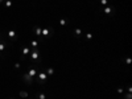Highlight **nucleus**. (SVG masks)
I'll return each instance as SVG.
<instances>
[{
	"label": "nucleus",
	"instance_id": "f257e3e1",
	"mask_svg": "<svg viewBox=\"0 0 132 99\" xmlns=\"http://www.w3.org/2000/svg\"><path fill=\"white\" fill-rule=\"evenodd\" d=\"M31 61L36 65H40L41 62V56H40V50L38 49H31Z\"/></svg>",
	"mask_w": 132,
	"mask_h": 99
},
{
	"label": "nucleus",
	"instance_id": "f03ea898",
	"mask_svg": "<svg viewBox=\"0 0 132 99\" xmlns=\"http://www.w3.org/2000/svg\"><path fill=\"white\" fill-rule=\"evenodd\" d=\"M34 79H36V82H38L40 85H45V82L48 81V74L45 73V71H41L40 70L37 73V75L34 77Z\"/></svg>",
	"mask_w": 132,
	"mask_h": 99
},
{
	"label": "nucleus",
	"instance_id": "7ed1b4c3",
	"mask_svg": "<svg viewBox=\"0 0 132 99\" xmlns=\"http://www.w3.org/2000/svg\"><path fill=\"white\" fill-rule=\"evenodd\" d=\"M54 34V28H45V29H42V33H41V42L42 41H45L49 36H53Z\"/></svg>",
	"mask_w": 132,
	"mask_h": 99
},
{
	"label": "nucleus",
	"instance_id": "20e7f679",
	"mask_svg": "<svg viewBox=\"0 0 132 99\" xmlns=\"http://www.w3.org/2000/svg\"><path fill=\"white\" fill-rule=\"evenodd\" d=\"M100 11H102L104 15H108V16H110V15H114V13H115V7H111V5H110V7H102Z\"/></svg>",
	"mask_w": 132,
	"mask_h": 99
},
{
	"label": "nucleus",
	"instance_id": "39448f33",
	"mask_svg": "<svg viewBox=\"0 0 132 99\" xmlns=\"http://www.w3.org/2000/svg\"><path fill=\"white\" fill-rule=\"evenodd\" d=\"M7 36H8V38L11 40V41H16L17 40V36H19V34H17V32L15 31V29H11V31H8V33H7Z\"/></svg>",
	"mask_w": 132,
	"mask_h": 99
},
{
	"label": "nucleus",
	"instance_id": "423d86ee",
	"mask_svg": "<svg viewBox=\"0 0 132 99\" xmlns=\"http://www.w3.org/2000/svg\"><path fill=\"white\" fill-rule=\"evenodd\" d=\"M22 79L25 81L27 85H33V82H36V79H34L33 77H31V75H28V74H24V75H22Z\"/></svg>",
	"mask_w": 132,
	"mask_h": 99
},
{
	"label": "nucleus",
	"instance_id": "0eeeda50",
	"mask_svg": "<svg viewBox=\"0 0 132 99\" xmlns=\"http://www.w3.org/2000/svg\"><path fill=\"white\" fill-rule=\"evenodd\" d=\"M31 54V48L29 46H24V48L21 49V58H25L27 56Z\"/></svg>",
	"mask_w": 132,
	"mask_h": 99
},
{
	"label": "nucleus",
	"instance_id": "6e6552de",
	"mask_svg": "<svg viewBox=\"0 0 132 99\" xmlns=\"http://www.w3.org/2000/svg\"><path fill=\"white\" fill-rule=\"evenodd\" d=\"M33 32H34V34H36V36L40 38L38 41H41V33H42V29L40 28V27H37V25H36V27L33 28Z\"/></svg>",
	"mask_w": 132,
	"mask_h": 99
},
{
	"label": "nucleus",
	"instance_id": "1a4fd4ad",
	"mask_svg": "<svg viewBox=\"0 0 132 99\" xmlns=\"http://www.w3.org/2000/svg\"><path fill=\"white\" fill-rule=\"evenodd\" d=\"M38 71H40V70H37L36 67H29V70H28V73H27V74H28V75H31V77H33V78H34V77H36V75H37V73H38Z\"/></svg>",
	"mask_w": 132,
	"mask_h": 99
},
{
	"label": "nucleus",
	"instance_id": "9d476101",
	"mask_svg": "<svg viewBox=\"0 0 132 99\" xmlns=\"http://www.w3.org/2000/svg\"><path fill=\"white\" fill-rule=\"evenodd\" d=\"M8 48V41H0V52H4Z\"/></svg>",
	"mask_w": 132,
	"mask_h": 99
},
{
	"label": "nucleus",
	"instance_id": "9b49d317",
	"mask_svg": "<svg viewBox=\"0 0 132 99\" xmlns=\"http://www.w3.org/2000/svg\"><path fill=\"white\" fill-rule=\"evenodd\" d=\"M38 44H40V41H38V40H31V46H32L31 49H37Z\"/></svg>",
	"mask_w": 132,
	"mask_h": 99
},
{
	"label": "nucleus",
	"instance_id": "f8f14e48",
	"mask_svg": "<svg viewBox=\"0 0 132 99\" xmlns=\"http://www.w3.org/2000/svg\"><path fill=\"white\" fill-rule=\"evenodd\" d=\"M74 32H75V34H77V38H78V40H81V36H82V29H81V28H75V29H74Z\"/></svg>",
	"mask_w": 132,
	"mask_h": 99
},
{
	"label": "nucleus",
	"instance_id": "ddd939ff",
	"mask_svg": "<svg viewBox=\"0 0 132 99\" xmlns=\"http://www.w3.org/2000/svg\"><path fill=\"white\" fill-rule=\"evenodd\" d=\"M4 4H5V7H7V8H11L13 5V2H12V0H4Z\"/></svg>",
	"mask_w": 132,
	"mask_h": 99
},
{
	"label": "nucleus",
	"instance_id": "4468645a",
	"mask_svg": "<svg viewBox=\"0 0 132 99\" xmlns=\"http://www.w3.org/2000/svg\"><path fill=\"white\" fill-rule=\"evenodd\" d=\"M36 99H46V95L42 92H38V94H36Z\"/></svg>",
	"mask_w": 132,
	"mask_h": 99
},
{
	"label": "nucleus",
	"instance_id": "2eb2a0df",
	"mask_svg": "<svg viewBox=\"0 0 132 99\" xmlns=\"http://www.w3.org/2000/svg\"><path fill=\"white\" fill-rule=\"evenodd\" d=\"M66 24H67V19H61V20H60V25L65 27Z\"/></svg>",
	"mask_w": 132,
	"mask_h": 99
},
{
	"label": "nucleus",
	"instance_id": "dca6fc26",
	"mask_svg": "<svg viewBox=\"0 0 132 99\" xmlns=\"http://www.w3.org/2000/svg\"><path fill=\"white\" fill-rule=\"evenodd\" d=\"M46 74H48V75H53V74H54V69H53V67H49L48 70H46Z\"/></svg>",
	"mask_w": 132,
	"mask_h": 99
},
{
	"label": "nucleus",
	"instance_id": "f3484780",
	"mask_svg": "<svg viewBox=\"0 0 132 99\" xmlns=\"http://www.w3.org/2000/svg\"><path fill=\"white\" fill-rule=\"evenodd\" d=\"M123 61H125V63H128V65H129V63L132 62V60H131L129 57H127V58H123Z\"/></svg>",
	"mask_w": 132,
	"mask_h": 99
},
{
	"label": "nucleus",
	"instance_id": "a211bd4d",
	"mask_svg": "<svg viewBox=\"0 0 132 99\" xmlns=\"http://www.w3.org/2000/svg\"><path fill=\"white\" fill-rule=\"evenodd\" d=\"M20 96H21V98H27V96H28L27 91H21V92H20Z\"/></svg>",
	"mask_w": 132,
	"mask_h": 99
},
{
	"label": "nucleus",
	"instance_id": "6ab92c4d",
	"mask_svg": "<svg viewBox=\"0 0 132 99\" xmlns=\"http://www.w3.org/2000/svg\"><path fill=\"white\" fill-rule=\"evenodd\" d=\"M100 4H102V7H106V5H107V0H100Z\"/></svg>",
	"mask_w": 132,
	"mask_h": 99
},
{
	"label": "nucleus",
	"instance_id": "aec40b11",
	"mask_svg": "<svg viewBox=\"0 0 132 99\" xmlns=\"http://www.w3.org/2000/svg\"><path fill=\"white\" fill-rule=\"evenodd\" d=\"M132 98V92H127V95H125L124 99H131Z\"/></svg>",
	"mask_w": 132,
	"mask_h": 99
},
{
	"label": "nucleus",
	"instance_id": "412c9836",
	"mask_svg": "<svg viewBox=\"0 0 132 99\" xmlns=\"http://www.w3.org/2000/svg\"><path fill=\"white\" fill-rule=\"evenodd\" d=\"M91 38H93V34H91V33H87V40H91Z\"/></svg>",
	"mask_w": 132,
	"mask_h": 99
},
{
	"label": "nucleus",
	"instance_id": "4be33fe9",
	"mask_svg": "<svg viewBox=\"0 0 132 99\" xmlns=\"http://www.w3.org/2000/svg\"><path fill=\"white\" fill-rule=\"evenodd\" d=\"M118 92H119V94H123V89H122V87H119V89H118Z\"/></svg>",
	"mask_w": 132,
	"mask_h": 99
},
{
	"label": "nucleus",
	"instance_id": "5701e85b",
	"mask_svg": "<svg viewBox=\"0 0 132 99\" xmlns=\"http://www.w3.org/2000/svg\"><path fill=\"white\" fill-rule=\"evenodd\" d=\"M15 67H16V69H20V67H21V65H20V63H16Z\"/></svg>",
	"mask_w": 132,
	"mask_h": 99
},
{
	"label": "nucleus",
	"instance_id": "b1692460",
	"mask_svg": "<svg viewBox=\"0 0 132 99\" xmlns=\"http://www.w3.org/2000/svg\"><path fill=\"white\" fill-rule=\"evenodd\" d=\"M0 41H3V34L0 33Z\"/></svg>",
	"mask_w": 132,
	"mask_h": 99
},
{
	"label": "nucleus",
	"instance_id": "393cba45",
	"mask_svg": "<svg viewBox=\"0 0 132 99\" xmlns=\"http://www.w3.org/2000/svg\"><path fill=\"white\" fill-rule=\"evenodd\" d=\"M3 2H4V0H0V4H2V3H3Z\"/></svg>",
	"mask_w": 132,
	"mask_h": 99
},
{
	"label": "nucleus",
	"instance_id": "a878e982",
	"mask_svg": "<svg viewBox=\"0 0 132 99\" xmlns=\"http://www.w3.org/2000/svg\"><path fill=\"white\" fill-rule=\"evenodd\" d=\"M9 99H15V98H9Z\"/></svg>",
	"mask_w": 132,
	"mask_h": 99
}]
</instances>
